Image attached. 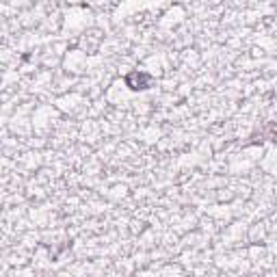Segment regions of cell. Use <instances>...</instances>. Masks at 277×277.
<instances>
[{"instance_id": "cell-1", "label": "cell", "mask_w": 277, "mask_h": 277, "mask_svg": "<svg viewBox=\"0 0 277 277\" xmlns=\"http://www.w3.org/2000/svg\"><path fill=\"white\" fill-rule=\"evenodd\" d=\"M152 80H154V76L148 74V72H141V69H137V72H130L126 76V87L132 91H145L152 87Z\"/></svg>"}, {"instance_id": "cell-2", "label": "cell", "mask_w": 277, "mask_h": 277, "mask_svg": "<svg viewBox=\"0 0 277 277\" xmlns=\"http://www.w3.org/2000/svg\"><path fill=\"white\" fill-rule=\"evenodd\" d=\"M269 134L273 137V141H277V119H275V122L269 126Z\"/></svg>"}]
</instances>
